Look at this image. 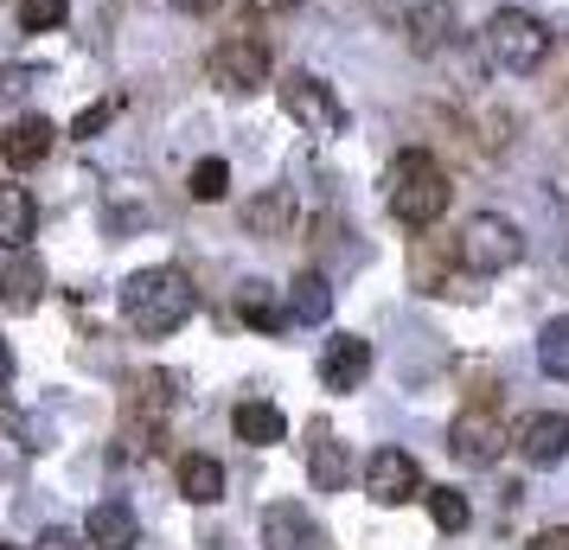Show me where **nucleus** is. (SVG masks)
I'll return each mask as SVG.
<instances>
[{"label": "nucleus", "mask_w": 569, "mask_h": 550, "mask_svg": "<svg viewBox=\"0 0 569 550\" xmlns=\"http://www.w3.org/2000/svg\"><path fill=\"white\" fill-rule=\"evenodd\" d=\"M276 97H282V109L301 122V129L313 134H346V109H339L333 83L313 78V71H288L282 83H276Z\"/></svg>", "instance_id": "obj_5"}, {"label": "nucleus", "mask_w": 569, "mask_h": 550, "mask_svg": "<svg viewBox=\"0 0 569 550\" xmlns=\"http://www.w3.org/2000/svg\"><path fill=\"white\" fill-rule=\"evenodd\" d=\"M83 538H90L97 550H134L141 544V519L129 512V499H103V506H90Z\"/></svg>", "instance_id": "obj_16"}, {"label": "nucleus", "mask_w": 569, "mask_h": 550, "mask_svg": "<svg viewBox=\"0 0 569 550\" xmlns=\"http://www.w3.org/2000/svg\"><path fill=\"white\" fill-rule=\"evenodd\" d=\"M180 13H192V20H206V13H218V0H173Z\"/></svg>", "instance_id": "obj_31"}, {"label": "nucleus", "mask_w": 569, "mask_h": 550, "mask_svg": "<svg viewBox=\"0 0 569 550\" xmlns=\"http://www.w3.org/2000/svg\"><path fill=\"white\" fill-rule=\"evenodd\" d=\"M365 371H371V340H359V333H333L327 340V352H320V384L327 391H359Z\"/></svg>", "instance_id": "obj_10"}, {"label": "nucleus", "mask_w": 569, "mask_h": 550, "mask_svg": "<svg viewBox=\"0 0 569 550\" xmlns=\"http://www.w3.org/2000/svg\"><path fill=\"white\" fill-rule=\"evenodd\" d=\"M308 480L320 493H346V480H352V454H346V442H339L327 422L308 429Z\"/></svg>", "instance_id": "obj_13"}, {"label": "nucleus", "mask_w": 569, "mask_h": 550, "mask_svg": "<svg viewBox=\"0 0 569 550\" xmlns=\"http://www.w3.org/2000/svg\"><path fill=\"white\" fill-rule=\"evenodd\" d=\"M487 58L499 71H512V78H531L550 58V27L538 13H525V7H499L487 20Z\"/></svg>", "instance_id": "obj_3"}, {"label": "nucleus", "mask_w": 569, "mask_h": 550, "mask_svg": "<svg viewBox=\"0 0 569 550\" xmlns=\"http://www.w3.org/2000/svg\"><path fill=\"white\" fill-rule=\"evenodd\" d=\"M52 141H58V129L46 122V116H20L13 129L0 134V160H7V167H20V173H32L39 160L52 154Z\"/></svg>", "instance_id": "obj_15"}, {"label": "nucleus", "mask_w": 569, "mask_h": 550, "mask_svg": "<svg viewBox=\"0 0 569 550\" xmlns=\"http://www.w3.org/2000/svg\"><path fill=\"white\" fill-rule=\"evenodd\" d=\"M186 192H192L199 206H218V199L231 192V167H224L218 154H211V160H199V167H192V180H186Z\"/></svg>", "instance_id": "obj_25"}, {"label": "nucleus", "mask_w": 569, "mask_h": 550, "mask_svg": "<svg viewBox=\"0 0 569 550\" xmlns=\"http://www.w3.org/2000/svg\"><path fill=\"white\" fill-rule=\"evenodd\" d=\"M288 314H295V327H320V320L333 314V289H327L320 269H301L288 282Z\"/></svg>", "instance_id": "obj_20"}, {"label": "nucleus", "mask_w": 569, "mask_h": 550, "mask_svg": "<svg viewBox=\"0 0 569 550\" xmlns=\"http://www.w3.org/2000/svg\"><path fill=\"white\" fill-rule=\"evenodd\" d=\"M531 550H569V524H550V531H538V538H531Z\"/></svg>", "instance_id": "obj_30"}, {"label": "nucleus", "mask_w": 569, "mask_h": 550, "mask_svg": "<svg viewBox=\"0 0 569 550\" xmlns=\"http://www.w3.org/2000/svg\"><path fill=\"white\" fill-rule=\"evenodd\" d=\"M64 0H20V27L27 32H52V27H64Z\"/></svg>", "instance_id": "obj_26"}, {"label": "nucleus", "mask_w": 569, "mask_h": 550, "mask_svg": "<svg viewBox=\"0 0 569 550\" xmlns=\"http://www.w3.org/2000/svg\"><path fill=\"white\" fill-rule=\"evenodd\" d=\"M116 109H122V103H90V109L78 116V122H71V134H78V141H90V134H103L109 122H116Z\"/></svg>", "instance_id": "obj_28"}, {"label": "nucleus", "mask_w": 569, "mask_h": 550, "mask_svg": "<svg viewBox=\"0 0 569 550\" xmlns=\"http://www.w3.org/2000/svg\"><path fill=\"white\" fill-rule=\"evenodd\" d=\"M243 224H250L257 237H282L288 224H295V192L269 186L262 199H250V206H243Z\"/></svg>", "instance_id": "obj_21"}, {"label": "nucleus", "mask_w": 569, "mask_h": 550, "mask_svg": "<svg viewBox=\"0 0 569 550\" xmlns=\"http://www.w3.org/2000/svg\"><path fill=\"white\" fill-rule=\"evenodd\" d=\"M231 429H237V442H250V448H276L288 436V417L276 410V403H237L231 410Z\"/></svg>", "instance_id": "obj_19"}, {"label": "nucleus", "mask_w": 569, "mask_h": 550, "mask_svg": "<svg viewBox=\"0 0 569 550\" xmlns=\"http://www.w3.org/2000/svg\"><path fill=\"white\" fill-rule=\"evenodd\" d=\"M538 371H543V378H569V314L563 320H543V333H538Z\"/></svg>", "instance_id": "obj_24"}, {"label": "nucleus", "mask_w": 569, "mask_h": 550, "mask_svg": "<svg viewBox=\"0 0 569 550\" xmlns=\"http://www.w3.org/2000/svg\"><path fill=\"white\" fill-rule=\"evenodd\" d=\"M83 544H90V538L71 531V524H46V531H39V550H83Z\"/></svg>", "instance_id": "obj_29"}, {"label": "nucleus", "mask_w": 569, "mask_h": 550, "mask_svg": "<svg viewBox=\"0 0 569 550\" xmlns=\"http://www.w3.org/2000/svg\"><path fill=\"white\" fill-rule=\"evenodd\" d=\"M32 83H39V71H32V64H7V71H0V103H20Z\"/></svg>", "instance_id": "obj_27"}, {"label": "nucleus", "mask_w": 569, "mask_h": 550, "mask_svg": "<svg viewBox=\"0 0 569 550\" xmlns=\"http://www.w3.org/2000/svg\"><path fill=\"white\" fill-rule=\"evenodd\" d=\"M385 199H390V218L403 224V231H429L441 211H448V173H441L436 154H410L390 160V180H385Z\"/></svg>", "instance_id": "obj_2"}, {"label": "nucleus", "mask_w": 569, "mask_h": 550, "mask_svg": "<svg viewBox=\"0 0 569 550\" xmlns=\"http://www.w3.org/2000/svg\"><path fill=\"white\" fill-rule=\"evenodd\" d=\"M422 499H429V519H436V531H448V538H455V531H467L473 506H467L461 487H429Z\"/></svg>", "instance_id": "obj_23"}, {"label": "nucleus", "mask_w": 569, "mask_h": 550, "mask_svg": "<svg viewBox=\"0 0 569 550\" xmlns=\"http://www.w3.org/2000/svg\"><path fill=\"white\" fill-rule=\"evenodd\" d=\"M180 493L192 499V506H218V499H224V468H218L211 454H186L180 461Z\"/></svg>", "instance_id": "obj_22"}, {"label": "nucleus", "mask_w": 569, "mask_h": 550, "mask_svg": "<svg viewBox=\"0 0 569 550\" xmlns=\"http://www.w3.org/2000/svg\"><path fill=\"white\" fill-rule=\"evenodd\" d=\"M506 448H512V429L499 422V410H461L448 422V454L461 468H492Z\"/></svg>", "instance_id": "obj_6"}, {"label": "nucleus", "mask_w": 569, "mask_h": 550, "mask_svg": "<svg viewBox=\"0 0 569 550\" xmlns=\"http://www.w3.org/2000/svg\"><path fill=\"white\" fill-rule=\"evenodd\" d=\"M563 269H569V250H563Z\"/></svg>", "instance_id": "obj_33"}, {"label": "nucleus", "mask_w": 569, "mask_h": 550, "mask_svg": "<svg viewBox=\"0 0 569 550\" xmlns=\"http://www.w3.org/2000/svg\"><path fill=\"white\" fill-rule=\"evenodd\" d=\"M455 32V0H403V39L416 58H436Z\"/></svg>", "instance_id": "obj_12"}, {"label": "nucleus", "mask_w": 569, "mask_h": 550, "mask_svg": "<svg viewBox=\"0 0 569 550\" xmlns=\"http://www.w3.org/2000/svg\"><path fill=\"white\" fill-rule=\"evenodd\" d=\"M365 493L378 499V506H410V499L429 493V487H422V468H416L410 448H378V454L365 461Z\"/></svg>", "instance_id": "obj_8"}, {"label": "nucleus", "mask_w": 569, "mask_h": 550, "mask_svg": "<svg viewBox=\"0 0 569 550\" xmlns=\"http://www.w3.org/2000/svg\"><path fill=\"white\" fill-rule=\"evenodd\" d=\"M237 314H243V327H257V333H288V327H295L288 301H276L269 282H243V289H237Z\"/></svg>", "instance_id": "obj_18"}, {"label": "nucleus", "mask_w": 569, "mask_h": 550, "mask_svg": "<svg viewBox=\"0 0 569 550\" xmlns=\"http://www.w3.org/2000/svg\"><path fill=\"white\" fill-rule=\"evenodd\" d=\"M13 384V352H7V340H0V391Z\"/></svg>", "instance_id": "obj_32"}, {"label": "nucleus", "mask_w": 569, "mask_h": 550, "mask_svg": "<svg viewBox=\"0 0 569 550\" xmlns=\"http://www.w3.org/2000/svg\"><path fill=\"white\" fill-rule=\"evenodd\" d=\"M192 314H199V289L186 282V269H134L122 282V320L148 340L180 333Z\"/></svg>", "instance_id": "obj_1"}, {"label": "nucleus", "mask_w": 569, "mask_h": 550, "mask_svg": "<svg viewBox=\"0 0 569 550\" xmlns=\"http://www.w3.org/2000/svg\"><path fill=\"white\" fill-rule=\"evenodd\" d=\"M39 231V199L27 186H0V250H27Z\"/></svg>", "instance_id": "obj_17"}, {"label": "nucleus", "mask_w": 569, "mask_h": 550, "mask_svg": "<svg viewBox=\"0 0 569 550\" xmlns=\"http://www.w3.org/2000/svg\"><path fill=\"white\" fill-rule=\"evenodd\" d=\"M455 257H461L467 276H506V269L525 257V231H518L512 218H499V211H473L461 224Z\"/></svg>", "instance_id": "obj_4"}, {"label": "nucleus", "mask_w": 569, "mask_h": 550, "mask_svg": "<svg viewBox=\"0 0 569 550\" xmlns=\"http://www.w3.org/2000/svg\"><path fill=\"white\" fill-rule=\"evenodd\" d=\"M206 71H211V83L218 90H231V97H250L257 83H269V46L262 39H218L211 46V58H206Z\"/></svg>", "instance_id": "obj_7"}, {"label": "nucleus", "mask_w": 569, "mask_h": 550, "mask_svg": "<svg viewBox=\"0 0 569 550\" xmlns=\"http://www.w3.org/2000/svg\"><path fill=\"white\" fill-rule=\"evenodd\" d=\"M262 544L269 550H320V524L308 519V506L276 499V506L262 512Z\"/></svg>", "instance_id": "obj_14"}, {"label": "nucleus", "mask_w": 569, "mask_h": 550, "mask_svg": "<svg viewBox=\"0 0 569 550\" xmlns=\"http://www.w3.org/2000/svg\"><path fill=\"white\" fill-rule=\"evenodd\" d=\"M518 454L531 468H563L569 461V417L563 410H538V417L518 422Z\"/></svg>", "instance_id": "obj_9"}, {"label": "nucleus", "mask_w": 569, "mask_h": 550, "mask_svg": "<svg viewBox=\"0 0 569 550\" xmlns=\"http://www.w3.org/2000/svg\"><path fill=\"white\" fill-rule=\"evenodd\" d=\"M0 550H13V544H0Z\"/></svg>", "instance_id": "obj_34"}, {"label": "nucleus", "mask_w": 569, "mask_h": 550, "mask_svg": "<svg viewBox=\"0 0 569 550\" xmlns=\"http://www.w3.org/2000/svg\"><path fill=\"white\" fill-rule=\"evenodd\" d=\"M46 301V262L27 257V250H7V262H0V308L7 314H32Z\"/></svg>", "instance_id": "obj_11"}]
</instances>
